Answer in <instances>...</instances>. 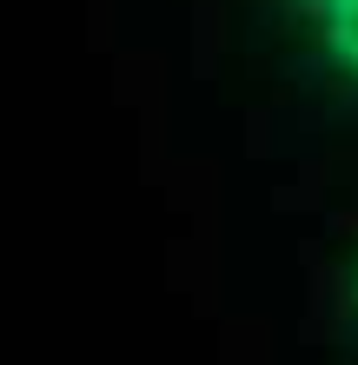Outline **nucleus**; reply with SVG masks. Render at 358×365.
<instances>
[{"mask_svg": "<svg viewBox=\"0 0 358 365\" xmlns=\"http://www.w3.org/2000/svg\"><path fill=\"white\" fill-rule=\"evenodd\" d=\"M312 34H319L325 67L358 87V0H319L312 7Z\"/></svg>", "mask_w": 358, "mask_h": 365, "instance_id": "f257e3e1", "label": "nucleus"}, {"mask_svg": "<svg viewBox=\"0 0 358 365\" xmlns=\"http://www.w3.org/2000/svg\"><path fill=\"white\" fill-rule=\"evenodd\" d=\"M352 319H358V259H352Z\"/></svg>", "mask_w": 358, "mask_h": 365, "instance_id": "f03ea898", "label": "nucleus"}, {"mask_svg": "<svg viewBox=\"0 0 358 365\" xmlns=\"http://www.w3.org/2000/svg\"><path fill=\"white\" fill-rule=\"evenodd\" d=\"M292 7H305V14H312V7H319V0H292Z\"/></svg>", "mask_w": 358, "mask_h": 365, "instance_id": "7ed1b4c3", "label": "nucleus"}]
</instances>
